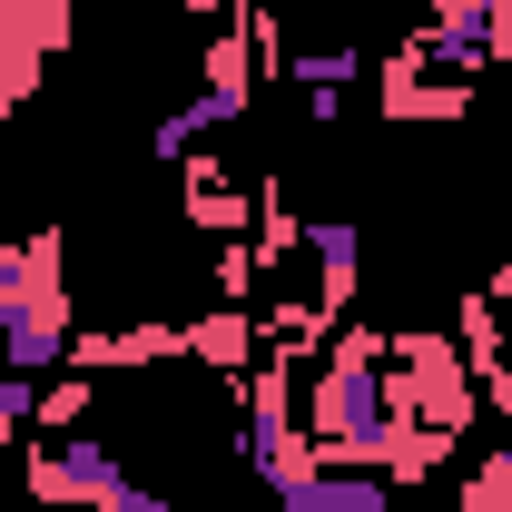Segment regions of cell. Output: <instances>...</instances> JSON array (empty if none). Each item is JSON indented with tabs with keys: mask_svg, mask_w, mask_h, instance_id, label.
I'll list each match as a JSON object with an SVG mask.
<instances>
[{
	"mask_svg": "<svg viewBox=\"0 0 512 512\" xmlns=\"http://www.w3.org/2000/svg\"><path fill=\"white\" fill-rule=\"evenodd\" d=\"M384 325H335L306 375V434H316L325 473H384Z\"/></svg>",
	"mask_w": 512,
	"mask_h": 512,
	"instance_id": "obj_1",
	"label": "cell"
},
{
	"mask_svg": "<svg viewBox=\"0 0 512 512\" xmlns=\"http://www.w3.org/2000/svg\"><path fill=\"white\" fill-rule=\"evenodd\" d=\"M384 404H394V414H424V424H444V434H463L473 404H483V384H473V365H463L453 335L404 325V335H384Z\"/></svg>",
	"mask_w": 512,
	"mask_h": 512,
	"instance_id": "obj_2",
	"label": "cell"
},
{
	"mask_svg": "<svg viewBox=\"0 0 512 512\" xmlns=\"http://www.w3.org/2000/svg\"><path fill=\"white\" fill-rule=\"evenodd\" d=\"M69 286H60V227H40L30 237V276H20V296L0 306V375H50L69 365Z\"/></svg>",
	"mask_w": 512,
	"mask_h": 512,
	"instance_id": "obj_3",
	"label": "cell"
},
{
	"mask_svg": "<svg viewBox=\"0 0 512 512\" xmlns=\"http://www.w3.org/2000/svg\"><path fill=\"white\" fill-rule=\"evenodd\" d=\"M69 50V0H0V119L40 89V69Z\"/></svg>",
	"mask_w": 512,
	"mask_h": 512,
	"instance_id": "obj_4",
	"label": "cell"
},
{
	"mask_svg": "<svg viewBox=\"0 0 512 512\" xmlns=\"http://www.w3.org/2000/svg\"><path fill=\"white\" fill-rule=\"evenodd\" d=\"M20 483H30V503H50V512H89L109 483H119V453L79 424V434H60V444L30 453V473H20Z\"/></svg>",
	"mask_w": 512,
	"mask_h": 512,
	"instance_id": "obj_5",
	"label": "cell"
},
{
	"mask_svg": "<svg viewBox=\"0 0 512 512\" xmlns=\"http://www.w3.org/2000/svg\"><path fill=\"white\" fill-rule=\"evenodd\" d=\"M178 217L207 227V237H247V227H256V188H237L227 158L188 148V158H178Z\"/></svg>",
	"mask_w": 512,
	"mask_h": 512,
	"instance_id": "obj_6",
	"label": "cell"
},
{
	"mask_svg": "<svg viewBox=\"0 0 512 512\" xmlns=\"http://www.w3.org/2000/svg\"><path fill=\"white\" fill-rule=\"evenodd\" d=\"M306 266H316V306L345 325L355 276H365V227H355V217H306Z\"/></svg>",
	"mask_w": 512,
	"mask_h": 512,
	"instance_id": "obj_7",
	"label": "cell"
},
{
	"mask_svg": "<svg viewBox=\"0 0 512 512\" xmlns=\"http://www.w3.org/2000/svg\"><path fill=\"white\" fill-rule=\"evenodd\" d=\"M453 444H463V434L424 424V414H394V424H384V483H394V493H424V483L453 463Z\"/></svg>",
	"mask_w": 512,
	"mask_h": 512,
	"instance_id": "obj_8",
	"label": "cell"
},
{
	"mask_svg": "<svg viewBox=\"0 0 512 512\" xmlns=\"http://www.w3.org/2000/svg\"><path fill=\"white\" fill-rule=\"evenodd\" d=\"M355 69H365V50H355V40H316V50H286V79L306 89V109H316V119H335V99L355 89Z\"/></svg>",
	"mask_w": 512,
	"mask_h": 512,
	"instance_id": "obj_9",
	"label": "cell"
},
{
	"mask_svg": "<svg viewBox=\"0 0 512 512\" xmlns=\"http://www.w3.org/2000/svg\"><path fill=\"white\" fill-rule=\"evenodd\" d=\"M197 79H207V99H217L227 119H247V109H256V50H247V30H237V20H227V30L207 40Z\"/></svg>",
	"mask_w": 512,
	"mask_h": 512,
	"instance_id": "obj_10",
	"label": "cell"
},
{
	"mask_svg": "<svg viewBox=\"0 0 512 512\" xmlns=\"http://www.w3.org/2000/svg\"><path fill=\"white\" fill-rule=\"evenodd\" d=\"M188 355L207 365V375H247L256 365V316L247 306H207V316L188 325Z\"/></svg>",
	"mask_w": 512,
	"mask_h": 512,
	"instance_id": "obj_11",
	"label": "cell"
},
{
	"mask_svg": "<svg viewBox=\"0 0 512 512\" xmlns=\"http://www.w3.org/2000/svg\"><path fill=\"white\" fill-rule=\"evenodd\" d=\"M89 384H99V375H79V365H69L60 384H40V414H30V434H40V444H60V434H79V424H89V404H99Z\"/></svg>",
	"mask_w": 512,
	"mask_h": 512,
	"instance_id": "obj_12",
	"label": "cell"
},
{
	"mask_svg": "<svg viewBox=\"0 0 512 512\" xmlns=\"http://www.w3.org/2000/svg\"><path fill=\"white\" fill-rule=\"evenodd\" d=\"M207 128H227V109H217V99H188V109H168V119L148 128V158H158V168H178L188 148H207Z\"/></svg>",
	"mask_w": 512,
	"mask_h": 512,
	"instance_id": "obj_13",
	"label": "cell"
},
{
	"mask_svg": "<svg viewBox=\"0 0 512 512\" xmlns=\"http://www.w3.org/2000/svg\"><path fill=\"white\" fill-rule=\"evenodd\" d=\"M463 512H512V444H493L463 473Z\"/></svg>",
	"mask_w": 512,
	"mask_h": 512,
	"instance_id": "obj_14",
	"label": "cell"
},
{
	"mask_svg": "<svg viewBox=\"0 0 512 512\" xmlns=\"http://www.w3.org/2000/svg\"><path fill=\"white\" fill-rule=\"evenodd\" d=\"M256 296V237H217V306Z\"/></svg>",
	"mask_w": 512,
	"mask_h": 512,
	"instance_id": "obj_15",
	"label": "cell"
},
{
	"mask_svg": "<svg viewBox=\"0 0 512 512\" xmlns=\"http://www.w3.org/2000/svg\"><path fill=\"white\" fill-rule=\"evenodd\" d=\"M325 512H394V483L384 473H335L325 483Z\"/></svg>",
	"mask_w": 512,
	"mask_h": 512,
	"instance_id": "obj_16",
	"label": "cell"
},
{
	"mask_svg": "<svg viewBox=\"0 0 512 512\" xmlns=\"http://www.w3.org/2000/svg\"><path fill=\"white\" fill-rule=\"evenodd\" d=\"M89 512H188V503H178V493H158V483H128V473H119Z\"/></svg>",
	"mask_w": 512,
	"mask_h": 512,
	"instance_id": "obj_17",
	"label": "cell"
},
{
	"mask_svg": "<svg viewBox=\"0 0 512 512\" xmlns=\"http://www.w3.org/2000/svg\"><path fill=\"white\" fill-rule=\"evenodd\" d=\"M217 10H247V0H178V20H217Z\"/></svg>",
	"mask_w": 512,
	"mask_h": 512,
	"instance_id": "obj_18",
	"label": "cell"
},
{
	"mask_svg": "<svg viewBox=\"0 0 512 512\" xmlns=\"http://www.w3.org/2000/svg\"><path fill=\"white\" fill-rule=\"evenodd\" d=\"M10 256H20V237H0V266H10Z\"/></svg>",
	"mask_w": 512,
	"mask_h": 512,
	"instance_id": "obj_19",
	"label": "cell"
}]
</instances>
